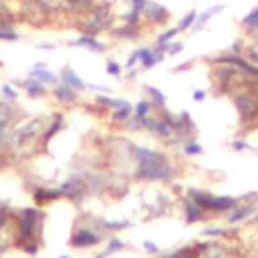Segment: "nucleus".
<instances>
[{"label":"nucleus","mask_w":258,"mask_h":258,"mask_svg":"<svg viewBox=\"0 0 258 258\" xmlns=\"http://www.w3.org/2000/svg\"><path fill=\"white\" fill-rule=\"evenodd\" d=\"M224 10V6L222 4H216V6H212V8H208V10H204V12H198V18H196V22L191 24V32H200L210 20H212V16H216V14H220Z\"/></svg>","instance_id":"f3484780"},{"label":"nucleus","mask_w":258,"mask_h":258,"mask_svg":"<svg viewBox=\"0 0 258 258\" xmlns=\"http://www.w3.org/2000/svg\"><path fill=\"white\" fill-rule=\"evenodd\" d=\"M97 0H60L67 16H75V14H81V12H87Z\"/></svg>","instance_id":"a211bd4d"},{"label":"nucleus","mask_w":258,"mask_h":258,"mask_svg":"<svg viewBox=\"0 0 258 258\" xmlns=\"http://www.w3.org/2000/svg\"><path fill=\"white\" fill-rule=\"evenodd\" d=\"M137 52H139V64H141L145 71H149V69H153V67L157 64L151 46H141V48H137Z\"/></svg>","instance_id":"4be33fe9"},{"label":"nucleus","mask_w":258,"mask_h":258,"mask_svg":"<svg viewBox=\"0 0 258 258\" xmlns=\"http://www.w3.org/2000/svg\"><path fill=\"white\" fill-rule=\"evenodd\" d=\"M143 248H145L147 252H157V246H155L153 242H149V240H145V242H143Z\"/></svg>","instance_id":"09e8293b"},{"label":"nucleus","mask_w":258,"mask_h":258,"mask_svg":"<svg viewBox=\"0 0 258 258\" xmlns=\"http://www.w3.org/2000/svg\"><path fill=\"white\" fill-rule=\"evenodd\" d=\"M6 220H8V210H6V206L0 204V230L6 226Z\"/></svg>","instance_id":"c03bdc74"},{"label":"nucleus","mask_w":258,"mask_h":258,"mask_svg":"<svg viewBox=\"0 0 258 258\" xmlns=\"http://www.w3.org/2000/svg\"><path fill=\"white\" fill-rule=\"evenodd\" d=\"M181 30L177 28V26H171V28H167V30H163V32H159L157 34V38H155V44H167V42H171L173 40V36H177Z\"/></svg>","instance_id":"c85d7f7f"},{"label":"nucleus","mask_w":258,"mask_h":258,"mask_svg":"<svg viewBox=\"0 0 258 258\" xmlns=\"http://www.w3.org/2000/svg\"><path fill=\"white\" fill-rule=\"evenodd\" d=\"M67 44L69 46H83V48L93 50V52H105L107 50V44L103 40H99V36H93V34H79L75 40H69Z\"/></svg>","instance_id":"9d476101"},{"label":"nucleus","mask_w":258,"mask_h":258,"mask_svg":"<svg viewBox=\"0 0 258 258\" xmlns=\"http://www.w3.org/2000/svg\"><path fill=\"white\" fill-rule=\"evenodd\" d=\"M165 258H196V246H185V248H181V250H177Z\"/></svg>","instance_id":"72a5a7b5"},{"label":"nucleus","mask_w":258,"mask_h":258,"mask_svg":"<svg viewBox=\"0 0 258 258\" xmlns=\"http://www.w3.org/2000/svg\"><path fill=\"white\" fill-rule=\"evenodd\" d=\"M181 149H183V153H185V155H200V153H202V145H200L198 141H194V139L183 141Z\"/></svg>","instance_id":"473e14b6"},{"label":"nucleus","mask_w":258,"mask_h":258,"mask_svg":"<svg viewBox=\"0 0 258 258\" xmlns=\"http://www.w3.org/2000/svg\"><path fill=\"white\" fill-rule=\"evenodd\" d=\"M71 22L69 26L75 28L79 34H93L99 36L101 32H109V28L115 22V12H113V2L109 0H97L87 12L69 16Z\"/></svg>","instance_id":"f257e3e1"},{"label":"nucleus","mask_w":258,"mask_h":258,"mask_svg":"<svg viewBox=\"0 0 258 258\" xmlns=\"http://www.w3.org/2000/svg\"><path fill=\"white\" fill-rule=\"evenodd\" d=\"M129 151L133 153V157L137 161V169H135L137 177L149 179V181H155V179L167 181L173 177V165L161 151H155L149 147H139L133 143H129Z\"/></svg>","instance_id":"f03ea898"},{"label":"nucleus","mask_w":258,"mask_h":258,"mask_svg":"<svg viewBox=\"0 0 258 258\" xmlns=\"http://www.w3.org/2000/svg\"><path fill=\"white\" fill-rule=\"evenodd\" d=\"M38 48H44V50H52V48H54V44H52V42H40V44H38Z\"/></svg>","instance_id":"3c124183"},{"label":"nucleus","mask_w":258,"mask_h":258,"mask_svg":"<svg viewBox=\"0 0 258 258\" xmlns=\"http://www.w3.org/2000/svg\"><path fill=\"white\" fill-rule=\"evenodd\" d=\"M137 62H139V52H137V50H133V52L129 54L127 62H125V69H133V67H135Z\"/></svg>","instance_id":"a19ab883"},{"label":"nucleus","mask_w":258,"mask_h":258,"mask_svg":"<svg viewBox=\"0 0 258 258\" xmlns=\"http://www.w3.org/2000/svg\"><path fill=\"white\" fill-rule=\"evenodd\" d=\"M143 91L149 95V101H151L157 109L165 107V95H163L159 89H155V87H151V85H143Z\"/></svg>","instance_id":"393cba45"},{"label":"nucleus","mask_w":258,"mask_h":258,"mask_svg":"<svg viewBox=\"0 0 258 258\" xmlns=\"http://www.w3.org/2000/svg\"><path fill=\"white\" fill-rule=\"evenodd\" d=\"M151 107H153V103H151L149 99H141V101L135 103V107H133V115H137V117H147L149 111H151Z\"/></svg>","instance_id":"c756f323"},{"label":"nucleus","mask_w":258,"mask_h":258,"mask_svg":"<svg viewBox=\"0 0 258 258\" xmlns=\"http://www.w3.org/2000/svg\"><path fill=\"white\" fill-rule=\"evenodd\" d=\"M58 79H60L64 85L73 87L75 91H85V89H87V83H85V81H83L71 67H62L60 73H58Z\"/></svg>","instance_id":"2eb2a0df"},{"label":"nucleus","mask_w":258,"mask_h":258,"mask_svg":"<svg viewBox=\"0 0 258 258\" xmlns=\"http://www.w3.org/2000/svg\"><path fill=\"white\" fill-rule=\"evenodd\" d=\"M127 2H129V4H127L129 8H135V10H139V12H143L149 0H127Z\"/></svg>","instance_id":"58836bf2"},{"label":"nucleus","mask_w":258,"mask_h":258,"mask_svg":"<svg viewBox=\"0 0 258 258\" xmlns=\"http://www.w3.org/2000/svg\"><path fill=\"white\" fill-rule=\"evenodd\" d=\"M60 196H62L60 189H36V194H34V198H36L38 204H46V202L56 200V198H60Z\"/></svg>","instance_id":"cd10ccee"},{"label":"nucleus","mask_w":258,"mask_h":258,"mask_svg":"<svg viewBox=\"0 0 258 258\" xmlns=\"http://www.w3.org/2000/svg\"><path fill=\"white\" fill-rule=\"evenodd\" d=\"M62 123H64L62 113H54L52 119H50V123H48V127H44V131H42V143H44V145L62 129Z\"/></svg>","instance_id":"aec40b11"},{"label":"nucleus","mask_w":258,"mask_h":258,"mask_svg":"<svg viewBox=\"0 0 258 258\" xmlns=\"http://www.w3.org/2000/svg\"><path fill=\"white\" fill-rule=\"evenodd\" d=\"M119 20L125 22V24H131V26H143V12H139L135 8H129L125 14L119 16Z\"/></svg>","instance_id":"5701e85b"},{"label":"nucleus","mask_w":258,"mask_h":258,"mask_svg":"<svg viewBox=\"0 0 258 258\" xmlns=\"http://www.w3.org/2000/svg\"><path fill=\"white\" fill-rule=\"evenodd\" d=\"M181 50H183V42H173V40L167 42V54L173 56V54H179Z\"/></svg>","instance_id":"4c0bfd02"},{"label":"nucleus","mask_w":258,"mask_h":258,"mask_svg":"<svg viewBox=\"0 0 258 258\" xmlns=\"http://www.w3.org/2000/svg\"><path fill=\"white\" fill-rule=\"evenodd\" d=\"M204 99H206V91H202V89L194 91V101H204Z\"/></svg>","instance_id":"de8ad7c7"},{"label":"nucleus","mask_w":258,"mask_h":258,"mask_svg":"<svg viewBox=\"0 0 258 258\" xmlns=\"http://www.w3.org/2000/svg\"><path fill=\"white\" fill-rule=\"evenodd\" d=\"M196 18H198V12L196 10H189L185 16H181L179 18V22H177V28L183 32V30H189L191 28V24L196 22Z\"/></svg>","instance_id":"7c9ffc66"},{"label":"nucleus","mask_w":258,"mask_h":258,"mask_svg":"<svg viewBox=\"0 0 258 258\" xmlns=\"http://www.w3.org/2000/svg\"><path fill=\"white\" fill-rule=\"evenodd\" d=\"M141 32H143V26H131V24H113L109 28V36L113 40H139L141 38Z\"/></svg>","instance_id":"6e6552de"},{"label":"nucleus","mask_w":258,"mask_h":258,"mask_svg":"<svg viewBox=\"0 0 258 258\" xmlns=\"http://www.w3.org/2000/svg\"><path fill=\"white\" fill-rule=\"evenodd\" d=\"M246 89H250V91H252V93L258 97V77H250V81H248Z\"/></svg>","instance_id":"37998d69"},{"label":"nucleus","mask_w":258,"mask_h":258,"mask_svg":"<svg viewBox=\"0 0 258 258\" xmlns=\"http://www.w3.org/2000/svg\"><path fill=\"white\" fill-rule=\"evenodd\" d=\"M232 147H234L236 151H242V149H248V143L242 141V139H234V141H232Z\"/></svg>","instance_id":"a18cd8bd"},{"label":"nucleus","mask_w":258,"mask_h":258,"mask_svg":"<svg viewBox=\"0 0 258 258\" xmlns=\"http://www.w3.org/2000/svg\"><path fill=\"white\" fill-rule=\"evenodd\" d=\"M0 40L2 42H16V40H20V34L14 30V26H4V28H0Z\"/></svg>","instance_id":"2f4dec72"},{"label":"nucleus","mask_w":258,"mask_h":258,"mask_svg":"<svg viewBox=\"0 0 258 258\" xmlns=\"http://www.w3.org/2000/svg\"><path fill=\"white\" fill-rule=\"evenodd\" d=\"M40 218H42V214L36 208H26L20 214V236H18L20 244L26 246L28 242L34 240V234H36V228L40 224Z\"/></svg>","instance_id":"39448f33"},{"label":"nucleus","mask_w":258,"mask_h":258,"mask_svg":"<svg viewBox=\"0 0 258 258\" xmlns=\"http://www.w3.org/2000/svg\"><path fill=\"white\" fill-rule=\"evenodd\" d=\"M0 91L4 93V97H6L8 101H16V99H18V93H16V91H14V87H12V85H8V83H6V85H2V87H0Z\"/></svg>","instance_id":"c9c22d12"},{"label":"nucleus","mask_w":258,"mask_h":258,"mask_svg":"<svg viewBox=\"0 0 258 258\" xmlns=\"http://www.w3.org/2000/svg\"><path fill=\"white\" fill-rule=\"evenodd\" d=\"M16 85H18L30 99H38V97H44V95H46V87H44V83H40L38 79L28 77V79H24V81H18Z\"/></svg>","instance_id":"ddd939ff"},{"label":"nucleus","mask_w":258,"mask_h":258,"mask_svg":"<svg viewBox=\"0 0 258 258\" xmlns=\"http://www.w3.org/2000/svg\"><path fill=\"white\" fill-rule=\"evenodd\" d=\"M125 248V244L121 242V240H117V238H113L111 242H109V248H107V252L111 254V252H117V250H123Z\"/></svg>","instance_id":"ea45409f"},{"label":"nucleus","mask_w":258,"mask_h":258,"mask_svg":"<svg viewBox=\"0 0 258 258\" xmlns=\"http://www.w3.org/2000/svg\"><path fill=\"white\" fill-rule=\"evenodd\" d=\"M107 73L111 75V77H119L121 75V64L117 62V60H107Z\"/></svg>","instance_id":"e433bc0d"},{"label":"nucleus","mask_w":258,"mask_h":258,"mask_svg":"<svg viewBox=\"0 0 258 258\" xmlns=\"http://www.w3.org/2000/svg\"><path fill=\"white\" fill-rule=\"evenodd\" d=\"M252 212H254L252 206H234L232 212H230V216H228V220L230 222H238V220H244L246 216H250Z\"/></svg>","instance_id":"bb28decb"},{"label":"nucleus","mask_w":258,"mask_h":258,"mask_svg":"<svg viewBox=\"0 0 258 258\" xmlns=\"http://www.w3.org/2000/svg\"><path fill=\"white\" fill-rule=\"evenodd\" d=\"M244 56H246L250 62L258 64V34L246 38V50H244Z\"/></svg>","instance_id":"b1692460"},{"label":"nucleus","mask_w":258,"mask_h":258,"mask_svg":"<svg viewBox=\"0 0 258 258\" xmlns=\"http://www.w3.org/2000/svg\"><path fill=\"white\" fill-rule=\"evenodd\" d=\"M137 73H139V71H137L135 67H133V69H127V81H133V79L137 77Z\"/></svg>","instance_id":"8fccbe9b"},{"label":"nucleus","mask_w":258,"mask_h":258,"mask_svg":"<svg viewBox=\"0 0 258 258\" xmlns=\"http://www.w3.org/2000/svg\"><path fill=\"white\" fill-rule=\"evenodd\" d=\"M189 198L200 206L204 208L206 212H226V210H232L238 202L236 198H230V196H210L206 191H200V189H189Z\"/></svg>","instance_id":"20e7f679"},{"label":"nucleus","mask_w":258,"mask_h":258,"mask_svg":"<svg viewBox=\"0 0 258 258\" xmlns=\"http://www.w3.org/2000/svg\"><path fill=\"white\" fill-rule=\"evenodd\" d=\"M196 258H232L228 252L218 248L216 244H196Z\"/></svg>","instance_id":"dca6fc26"},{"label":"nucleus","mask_w":258,"mask_h":258,"mask_svg":"<svg viewBox=\"0 0 258 258\" xmlns=\"http://www.w3.org/2000/svg\"><path fill=\"white\" fill-rule=\"evenodd\" d=\"M183 212H185V222H187V224H191V222H200V220L206 218V210L200 208L191 198H187V200L183 202Z\"/></svg>","instance_id":"6ab92c4d"},{"label":"nucleus","mask_w":258,"mask_h":258,"mask_svg":"<svg viewBox=\"0 0 258 258\" xmlns=\"http://www.w3.org/2000/svg\"><path fill=\"white\" fill-rule=\"evenodd\" d=\"M42 131H44V119L42 117H34L30 121H26L24 125H20L18 129H14V141H16V145L30 143L32 139L42 135Z\"/></svg>","instance_id":"0eeeda50"},{"label":"nucleus","mask_w":258,"mask_h":258,"mask_svg":"<svg viewBox=\"0 0 258 258\" xmlns=\"http://www.w3.org/2000/svg\"><path fill=\"white\" fill-rule=\"evenodd\" d=\"M77 93L79 91H75L73 87H69V85H64L62 81H58L56 85H52V95H54V99L58 101V103H62V105H73V103H77Z\"/></svg>","instance_id":"f8f14e48"},{"label":"nucleus","mask_w":258,"mask_h":258,"mask_svg":"<svg viewBox=\"0 0 258 258\" xmlns=\"http://www.w3.org/2000/svg\"><path fill=\"white\" fill-rule=\"evenodd\" d=\"M240 26H242V30H244L248 36H256V34H258V6L252 8V10L240 20Z\"/></svg>","instance_id":"412c9836"},{"label":"nucleus","mask_w":258,"mask_h":258,"mask_svg":"<svg viewBox=\"0 0 258 258\" xmlns=\"http://www.w3.org/2000/svg\"><path fill=\"white\" fill-rule=\"evenodd\" d=\"M131 115H133V105H129V107H121V109H113V113H111V121L117 123V125H125V121H127Z\"/></svg>","instance_id":"a878e982"},{"label":"nucleus","mask_w":258,"mask_h":258,"mask_svg":"<svg viewBox=\"0 0 258 258\" xmlns=\"http://www.w3.org/2000/svg\"><path fill=\"white\" fill-rule=\"evenodd\" d=\"M58 258H69V256H58Z\"/></svg>","instance_id":"603ef678"},{"label":"nucleus","mask_w":258,"mask_h":258,"mask_svg":"<svg viewBox=\"0 0 258 258\" xmlns=\"http://www.w3.org/2000/svg\"><path fill=\"white\" fill-rule=\"evenodd\" d=\"M28 77L38 79V81H40V83H44V85H56V83L60 81L52 71H48V69H46V64H44V62H36V64L28 71Z\"/></svg>","instance_id":"4468645a"},{"label":"nucleus","mask_w":258,"mask_h":258,"mask_svg":"<svg viewBox=\"0 0 258 258\" xmlns=\"http://www.w3.org/2000/svg\"><path fill=\"white\" fill-rule=\"evenodd\" d=\"M0 2H2V0H0Z\"/></svg>","instance_id":"864d4df0"},{"label":"nucleus","mask_w":258,"mask_h":258,"mask_svg":"<svg viewBox=\"0 0 258 258\" xmlns=\"http://www.w3.org/2000/svg\"><path fill=\"white\" fill-rule=\"evenodd\" d=\"M14 101H0V141L6 137L8 133V127L12 125L14 121Z\"/></svg>","instance_id":"9b49d317"},{"label":"nucleus","mask_w":258,"mask_h":258,"mask_svg":"<svg viewBox=\"0 0 258 258\" xmlns=\"http://www.w3.org/2000/svg\"><path fill=\"white\" fill-rule=\"evenodd\" d=\"M99 242H101V234L93 232L89 228H77L71 236V246H75V248H89Z\"/></svg>","instance_id":"1a4fd4ad"},{"label":"nucleus","mask_w":258,"mask_h":258,"mask_svg":"<svg viewBox=\"0 0 258 258\" xmlns=\"http://www.w3.org/2000/svg\"><path fill=\"white\" fill-rule=\"evenodd\" d=\"M171 20V12L155 2V0H149L145 10H143V26H161V24H167Z\"/></svg>","instance_id":"423d86ee"},{"label":"nucleus","mask_w":258,"mask_h":258,"mask_svg":"<svg viewBox=\"0 0 258 258\" xmlns=\"http://www.w3.org/2000/svg\"><path fill=\"white\" fill-rule=\"evenodd\" d=\"M230 99H232L242 123L248 127H254L258 123V97L250 89L240 87L230 93Z\"/></svg>","instance_id":"7ed1b4c3"},{"label":"nucleus","mask_w":258,"mask_h":258,"mask_svg":"<svg viewBox=\"0 0 258 258\" xmlns=\"http://www.w3.org/2000/svg\"><path fill=\"white\" fill-rule=\"evenodd\" d=\"M87 89L97 91V93H109V89H107V87H103V85H87Z\"/></svg>","instance_id":"49530a36"},{"label":"nucleus","mask_w":258,"mask_h":258,"mask_svg":"<svg viewBox=\"0 0 258 258\" xmlns=\"http://www.w3.org/2000/svg\"><path fill=\"white\" fill-rule=\"evenodd\" d=\"M204 234H206V236H228L230 232H228V230H218V228H206Z\"/></svg>","instance_id":"79ce46f5"},{"label":"nucleus","mask_w":258,"mask_h":258,"mask_svg":"<svg viewBox=\"0 0 258 258\" xmlns=\"http://www.w3.org/2000/svg\"><path fill=\"white\" fill-rule=\"evenodd\" d=\"M232 54H242L244 56V50H246V38H236L232 44H230V48H228Z\"/></svg>","instance_id":"f704fd0d"}]
</instances>
